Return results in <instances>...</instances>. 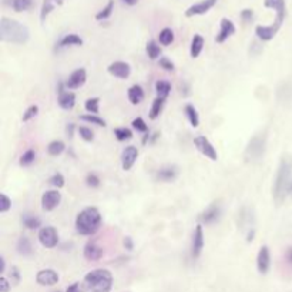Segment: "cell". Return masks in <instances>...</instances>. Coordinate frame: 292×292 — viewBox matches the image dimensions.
<instances>
[{"mask_svg":"<svg viewBox=\"0 0 292 292\" xmlns=\"http://www.w3.org/2000/svg\"><path fill=\"white\" fill-rule=\"evenodd\" d=\"M124 4H127V6H136L137 3H138V0H121Z\"/></svg>","mask_w":292,"mask_h":292,"instance_id":"obj_55","label":"cell"},{"mask_svg":"<svg viewBox=\"0 0 292 292\" xmlns=\"http://www.w3.org/2000/svg\"><path fill=\"white\" fill-rule=\"evenodd\" d=\"M49 183L52 184L53 187H56V190H57V188L64 187V184H66V178H64V175H63L61 173H56V174H53V175L50 177Z\"/></svg>","mask_w":292,"mask_h":292,"instance_id":"obj_41","label":"cell"},{"mask_svg":"<svg viewBox=\"0 0 292 292\" xmlns=\"http://www.w3.org/2000/svg\"><path fill=\"white\" fill-rule=\"evenodd\" d=\"M12 7L15 12L21 13V12H26L29 10L32 6H33V0H12Z\"/></svg>","mask_w":292,"mask_h":292,"instance_id":"obj_36","label":"cell"},{"mask_svg":"<svg viewBox=\"0 0 292 292\" xmlns=\"http://www.w3.org/2000/svg\"><path fill=\"white\" fill-rule=\"evenodd\" d=\"M158 41L163 44V46H170L173 41H174V32L170 29V27H165L160 32L158 35Z\"/></svg>","mask_w":292,"mask_h":292,"instance_id":"obj_38","label":"cell"},{"mask_svg":"<svg viewBox=\"0 0 292 292\" xmlns=\"http://www.w3.org/2000/svg\"><path fill=\"white\" fill-rule=\"evenodd\" d=\"M35 160H36V151L33 148H29L27 151H24L21 154L19 164L21 165V167H29V165H32L35 163Z\"/></svg>","mask_w":292,"mask_h":292,"instance_id":"obj_33","label":"cell"},{"mask_svg":"<svg viewBox=\"0 0 292 292\" xmlns=\"http://www.w3.org/2000/svg\"><path fill=\"white\" fill-rule=\"evenodd\" d=\"M291 175H292V160L285 156L282 157L279 167H278V171H276V177H275L274 188H273V197L274 201L281 205L287 194L290 193V188H291Z\"/></svg>","mask_w":292,"mask_h":292,"instance_id":"obj_1","label":"cell"},{"mask_svg":"<svg viewBox=\"0 0 292 292\" xmlns=\"http://www.w3.org/2000/svg\"><path fill=\"white\" fill-rule=\"evenodd\" d=\"M113 10H114V0H109L107 1V4L96 15V20H98V21H101V20H107V19L111 16V13H113Z\"/></svg>","mask_w":292,"mask_h":292,"instance_id":"obj_35","label":"cell"},{"mask_svg":"<svg viewBox=\"0 0 292 292\" xmlns=\"http://www.w3.org/2000/svg\"><path fill=\"white\" fill-rule=\"evenodd\" d=\"M204 250V231H202V225H197L195 231L193 234V244H191V255L193 258H200L201 253Z\"/></svg>","mask_w":292,"mask_h":292,"instance_id":"obj_19","label":"cell"},{"mask_svg":"<svg viewBox=\"0 0 292 292\" xmlns=\"http://www.w3.org/2000/svg\"><path fill=\"white\" fill-rule=\"evenodd\" d=\"M204 49V37L201 35H194L191 40V46H190V55L193 58H197L201 55Z\"/></svg>","mask_w":292,"mask_h":292,"instance_id":"obj_26","label":"cell"},{"mask_svg":"<svg viewBox=\"0 0 292 292\" xmlns=\"http://www.w3.org/2000/svg\"><path fill=\"white\" fill-rule=\"evenodd\" d=\"M16 250H18V253L20 254V255L23 256L32 255V253H33V247H32L30 239H29L27 237L19 238L18 244H16Z\"/></svg>","mask_w":292,"mask_h":292,"instance_id":"obj_27","label":"cell"},{"mask_svg":"<svg viewBox=\"0 0 292 292\" xmlns=\"http://www.w3.org/2000/svg\"><path fill=\"white\" fill-rule=\"evenodd\" d=\"M113 288V275L109 270L97 268L84 276V292H110Z\"/></svg>","mask_w":292,"mask_h":292,"instance_id":"obj_4","label":"cell"},{"mask_svg":"<svg viewBox=\"0 0 292 292\" xmlns=\"http://www.w3.org/2000/svg\"><path fill=\"white\" fill-rule=\"evenodd\" d=\"M81 44H83V39L78 36V35H74V33L63 36L60 39V41H58V47L60 49L73 47V46H81Z\"/></svg>","mask_w":292,"mask_h":292,"instance_id":"obj_24","label":"cell"},{"mask_svg":"<svg viewBox=\"0 0 292 292\" xmlns=\"http://www.w3.org/2000/svg\"><path fill=\"white\" fill-rule=\"evenodd\" d=\"M64 150H66V144H64L61 140H55V141H52V143L47 146V153H49L50 156H53V157L60 156Z\"/></svg>","mask_w":292,"mask_h":292,"instance_id":"obj_34","label":"cell"},{"mask_svg":"<svg viewBox=\"0 0 292 292\" xmlns=\"http://www.w3.org/2000/svg\"><path fill=\"white\" fill-rule=\"evenodd\" d=\"M10 282L13 285H18L20 282V273H19L18 267H12L10 268Z\"/></svg>","mask_w":292,"mask_h":292,"instance_id":"obj_49","label":"cell"},{"mask_svg":"<svg viewBox=\"0 0 292 292\" xmlns=\"http://www.w3.org/2000/svg\"><path fill=\"white\" fill-rule=\"evenodd\" d=\"M80 120H83V121H86V123H89V124L98 126V127H106V126H107L106 121H104L101 117H98L97 114H83V116L80 117Z\"/></svg>","mask_w":292,"mask_h":292,"instance_id":"obj_37","label":"cell"},{"mask_svg":"<svg viewBox=\"0 0 292 292\" xmlns=\"http://www.w3.org/2000/svg\"><path fill=\"white\" fill-rule=\"evenodd\" d=\"M10 287H12V284L9 282V279L1 275V278H0V291L9 292L10 291Z\"/></svg>","mask_w":292,"mask_h":292,"instance_id":"obj_50","label":"cell"},{"mask_svg":"<svg viewBox=\"0 0 292 292\" xmlns=\"http://www.w3.org/2000/svg\"><path fill=\"white\" fill-rule=\"evenodd\" d=\"M194 146L200 151L202 156H205L207 158H210L211 161H217L218 160V153L215 150V147L210 143V140L204 136H197L194 138Z\"/></svg>","mask_w":292,"mask_h":292,"instance_id":"obj_6","label":"cell"},{"mask_svg":"<svg viewBox=\"0 0 292 292\" xmlns=\"http://www.w3.org/2000/svg\"><path fill=\"white\" fill-rule=\"evenodd\" d=\"M114 136L118 141H128L133 138V131L130 128L118 127L114 130Z\"/></svg>","mask_w":292,"mask_h":292,"instance_id":"obj_39","label":"cell"},{"mask_svg":"<svg viewBox=\"0 0 292 292\" xmlns=\"http://www.w3.org/2000/svg\"><path fill=\"white\" fill-rule=\"evenodd\" d=\"M37 113H39V107H37L36 104H33V106H30L29 109L23 113V118H21V120H23L24 123H27V121H30L32 118L36 117Z\"/></svg>","mask_w":292,"mask_h":292,"instance_id":"obj_43","label":"cell"},{"mask_svg":"<svg viewBox=\"0 0 292 292\" xmlns=\"http://www.w3.org/2000/svg\"><path fill=\"white\" fill-rule=\"evenodd\" d=\"M39 241L46 248H55L58 244V234L55 227H43L39 231Z\"/></svg>","mask_w":292,"mask_h":292,"instance_id":"obj_7","label":"cell"},{"mask_svg":"<svg viewBox=\"0 0 292 292\" xmlns=\"http://www.w3.org/2000/svg\"><path fill=\"white\" fill-rule=\"evenodd\" d=\"M57 103L63 110H72L76 104V94L72 92H67L63 89V84H58V96H57Z\"/></svg>","mask_w":292,"mask_h":292,"instance_id":"obj_18","label":"cell"},{"mask_svg":"<svg viewBox=\"0 0 292 292\" xmlns=\"http://www.w3.org/2000/svg\"><path fill=\"white\" fill-rule=\"evenodd\" d=\"M137 158H138V148L134 146L126 147L123 150V153H121V167H123V170H126V171L131 170L133 165L136 164Z\"/></svg>","mask_w":292,"mask_h":292,"instance_id":"obj_16","label":"cell"},{"mask_svg":"<svg viewBox=\"0 0 292 292\" xmlns=\"http://www.w3.org/2000/svg\"><path fill=\"white\" fill-rule=\"evenodd\" d=\"M178 177V168L175 165H164L157 171V180L163 183H171Z\"/></svg>","mask_w":292,"mask_h":292,"instance_id":"obj_21","label":"cell"},{"mask_svg":"<svg viewBox=\"0 0 292 292\" xmlns=\"http://www.w3.org/2000/svg\"><path fill=\"white\" fill-rule=\"evenodd\" d=\"M164 104H165V98H161V97H157V98L153 101L151 109H150V118H151V120H156V118L161 114Z\"/></svg>","mask_w":292,"mask_h":292,"instance_id":"obj_29","label":"cell"},{"mask_svg":"<svg viewBox=\"0 0 292 292\" xmlns=\"http://www.w3.org/2000/svg\"><path fill=\"white\" fill-rule=\"evenodd\" d=\"M271 267V254H270V248L267 245H262L258 251L256 255V268L258 273L262 275H265L270 271Z\"/></svg>","mask_w":292,"mask_h":292,"instance_id":"obj_11","label":"cell"},{"mask_svg":"<svg viewBox=\"0 0 292 292\" xmlns=\"http://www.w3.org/2000/svg\"><path fill=\"white\" fill-rule=\"evenodd\" d=\"M123 245L126 247V250H128V251H131L133 248H134V244H133V239L130 237H126L124 239H123Z\"/></svg>","mask_w":292,"mask_h":292,"instance_id":"obj_52","label":"cell"},{"mask_svg":"<svg viewBox=\"0 0 292 292\" xmlns=\"http://www.w3.org/2000/svg\"><path fill=\"white\" fill-rule=\"evenodd\" d=\"M0 39L4 43L26 44L30 39L29 29L15 19L1 18L0 21Z\"/></svg>","mask_w":292,"mask_h":292,"instance_id":"obj_2","label":"cell"},{"mask_svg":"<svg viewBox=\"0 0 292 292\" xmlns=\"http://www.w3.org/2000/svg\"><path fill=\"white\" fill-rule=\"evenodd\" d=\"M0 198H1V202H0V213L4 214V213H7V211L12 208V200H10L6 194H1Z\"/></svg>","mask_w":292,"mask_h":292,"instance_id":"obj_46","label":"cell"},{"mask_svg":"<svg viewBox=\"0 0 292 292\" xmlns=\"http://www.w3.org/2000/svg\"><path fill=\"white\" fill-rule=\"evenodd\" d=\"M156 92H157V97L167 98L168 94L171 93V84L165 80H158L156 83Z\"/></svg>","mask_w":292,"mask_h":292,"instance_id":"obj_32","label":"cell"},{"mask_svg":"<svg viewBox=\"0 0 292 292\" xmlns=\"http://www.w3.org/2000/svg\"><path fill=\"white\" fill-rule=\"evenodd\" d=\"M55 292H61V291H55Z\"/></svg>","mask_w":292,"mask_h":292,"instance_id":"obj_59","label":"cell"},{"mask_svg":"<svg viewBox=\"0 0 292 292\" xmlns=\"http://www.w3.org/2000/svg\"><path fill=\"white\" fill-rule=\"evenodd\" d=\"M285 259H287V262L292 265V247H290L288 250H287V253H285Z\"/></svg>","mask_w":292,"mask_h":292,"instance_id":"obj_53","label":"cell"},{"mask_svg":"<svg viewBox=\"0 0 292 292\" xmlns=\"http://www.w3.org/2000/svg\"><path fill=\"white\" fill-rule=\"evenodd\" d=\"M0 264H1V274H4V271H6V261H4V258L3 256H0Z\"/></svg>","mask_w":292,"mask_h":292,"instance_id":"obj_56","label":"cell"},{"mask_svg":"<svg viewBox=\"0 0 292 292\" xmlns=\"http://www.w3.org/2000/svg\"><path fill=\"white\" fill-rule=\"evenodd\" d=\"M107 72L111 76L117 77V78H121V80H126L130 77L131 74V67L130 64L126 61H114L111 63L109 67H107Z\"/></svg>","mask_w":292,"mask_h":292,"instance_id":"obj_17","label":"cell"},{"mask_svg":"<svg viewBox=\"0 0 292 292\" xmlns=\"http://www.w3.org/2000/svg\"><path fill=\"white\" fill-rule=\"evenodd\" d=\"M58 279H60L58 274L52 268L41 270L36 275V282L39 285H43V287H53L58 282Z\"/></svg>","mask_w":292,"mask_h":292,"instance_id":"obj_12","label":"cell"},{"mask_svg":"<svg viewBox=\"0 0 292 292\" xmlns=\"http://www.w3.org/2000/svg\"><path fill=\"white\" fill-rule=\"evenodd\" d=\"M21 222L27 230H37V228L41 227V219L36 215H33V214H24L21 217Z\"/></svg>","mask_w":292,"mask_h":292,"instance_id":"obj_28","label":"cell"},{"mask_svg":"<svg viewBox=\"0 0 292 292\" xmlns=\"http://www.w3.org/2000/svg\"><path fill=\"white\" fill-rule=\"evenodd\" d=\"M66 133H67V136L72 138L73 137V133H74V124L73 123H70L69 126H67V128H66Z\"/></svg>","mask_w":292,"mask_h":292,"instance_id":"obj_54","label":"cell"},{"mask_svg":"<svg viewBox=\"0 0 292 292\" xmlns=\"http://www.w3.org/2000/svg\"><path fill=\"white\" fill-rule=\"evenodd\" d=\"M264 6L267 9H274L276 12V18L275 21L282 24L285 20V15H287V6H285V0H264Z\"/></svg>","mask_w":292,"mask_h":292,"instance_id":"obj_20","label":"cell"},{"mask_svg":"<svg viewBox=\"0 0 292 292\" xmlns=\"http://www.w3.org/2000/svg\"><path fill=\"white\" fill-rule=\"evenodd\" d=\"M218 0H201L198 3L191 4L187 10H185V16L187 18H193V16H200V15H205L207 12H210Z\"/></svg>","mask_w":292,"mask_h":292,"instance_id":"obj_8","label":"cell"},{"mask_svg":"<svg viewBox=\"0 0 292 292\" xmlns=\"http://www.w3.org/2000/svg\"><path fill=\"white\" fill-rule=\"evenodd\" d=\"M84 109L89 114H97L100 111V98L98 97H92L86 101Z\"/></svg>","mask_w":292,"mask_h":292,"instance_id":"obj_40","label":"cell"},{"mask_svg":"<svg viewBox=\"0 0 292 292\" xmlns=\"http://www.w3.org/2000/svg\"><path fill=\"white\" fill-rule=\"evenodd\" d=\"M184 113H185V116H187V118H188V121H190V124H191L193 127L197 128L200 126V116H198L197 109L194 107V104H190V103L185 104Z\"/></svg>","mask_w":292,"mask_h":292,"instance_id":"obj_25","label":"cell"},{"mask_svg":"<svg viewBox=\"0 0 292 292\" xmlns=\"http://www.w3.org/2000/svg\"><path fill=\"white\" fill-rule=\"evenodd\" d=\"M131 124H133V127L136 128L137 131H140V133H147V131H148V126H147L146 121H144L141 117H137V118H134Z\"/></svg>","mask_w":292,"mask_h":292,"instance_id":"obj_45","label":"cell"},{"mask_svg":"<svg viewBox=\"0 0 292 292\" xmlns=\"http://www.w3.org/2000/svg\"><path fill=\"white\" fill-rule=\"evenodd\" d=\"M86 80H87L86 70L84 69H77V70H74L73 73L69 76V78H67V81H66L64 86L69 90H76V89H80L86 83Z\"/></svg>","mask_w":292,"mask_h":292,"instance_id":"obj_15","label":"cell"},{"mask_svg":"<svg viewBox=\"0 0 292 292\" xmlns=\"http://www.w3.org/2000/svg\"><path fill=\"white\" fill-rule=\"evenodd\" d=\"M86 184L89 187H92V188H96V187H98L101 184V180H100V177L96 173H89L87 177H86Z\"/></svg>","mask_w":292,"mask_h":292,"instance_id":"obj_44","label":"cell"},{"mask_svg":"<svg viewBox=\"0 0 292 292\" xmlns=\"http://www.w3.org/2000/svg\"><path fill=\"white\" fill-rule=\"evenodd\" d=\"M78 134L84 141H93L94 140V133L90 127H86V126L78 127Z\"/></svg>","mask_w":292,"mask_h":292,"instance_id":"obj_42","label":"cell"},{"mask_svg":"<svg viewBox=\"0 0 292 292\" xmlns=\"http://www.w3.org/2000/svg\"><path fill=\"white\" fill-rule=\"evenodd\" d=\"M158 64H160L161 69H164L167 72H174V70H175L174 63H173L170 58H167V57H161V58L158 60Z\"/></svg>","mask_w":292,"mask_h":292,"instance_id":"obj_47","label":"cell"},{"mask_svg":"<svg viewBox=\"0 0 292 292\" xmlns=\"http://www.w3.org/2000/svg\"><path fill=\"white\" fill-rule=\"evenodd\" d=\"M265 146H267V137L265 134H256L254 136L248 146L245 148V160L250 161V163H255V161H259L264 154H265Z\"/></svg>","mask_w":292,"mask_h":292,"instance_id":"obj_5","label":"cell"},{"mask_svg":"<svg viewBox=\"0 0 292 292\" xmlns=\"http://www.w3.org/2000/svg\"><path fill=\"white\" fill-rule=\"evenodd\" d=\"M56 0H43V4H41V10H40V20L41 23L46 21L47 16L55 10L56 7Z\"/></svg>","mask_w":292,"mask_h":292,"instance_id":"obj_30","label":"cell"},{"mask_svg":"<svg viewBox=\"0 0 292 292\" xmlns=\"http://www.w3.org/2000/svg\"><path fill=\"white\" fill-rule=\"evenodd\" d=\"M235 33V24L230 20V19L224 18L221 20V24H219V32L217 37H215V41L218 44H222L224 41H227L230 37Z\"/></svg>","mask_w":292,"mask_h":292,"instance_id":"obj_14","label":"cell"},{"mask_svg":"<svg viewBox=\"0 0 292 292\" xmlns=\"http://www.w3.org/2000/svg\"><path fill=\"white\" fill-rule=\"evenodd\" d=\"M281 26H282V24H279V23H276V21H274V23L270 24V26H256V37H258L259 40H262V41H270V40H273V39L276 36V33L279 32Z\"/></svg>","mask_w":292,"mask_h":292,"instance_id":"obj_13","label":"cell"},{"mask_svg":"<svg viewBox=\"0 0 292 292\" xmlns=\"http://www.w3.org/2000/svg\"><path fill=\"white\" fill-rule=\"evenodd\" d=\"M127 97H128V100H130V103H131L133 106H137V104H140V103L144 100V90H143V87H141V86H138V84H134V86H131V87L128 89Z\"/></svg>","mask_w":292,"mask_h":292,"instance_id":"obj_23","label":"cell"},{"mask_svg":"<svg viewBox=\"0 0 292 292\" xmlns=\"http://www.w3.org/2000/svg\"><path fill=\"white\" fill-rule=\"evenodd\" d=\"M66 292H84V290H83V285L80 282H74L70 287H67Z\"/></svg>","mask_w":292,"mask_h":292,"instance_id":"obj_51","label":"cell"},{"mask_svg":"<svg viewBox=\"0 0 292 292\" xmlns=\"http://www.w3.org/2000/svg\"><path fill=\"white\" fill-rule=\"evenodd\" d=\"M290 193H291V194H292V183H291V188H290Z\"/></svg>","mask_w":292,"mask_h":292,"instance_id":"obj_58","label":"cell"},{"mask_svg":"<svg viewBox=\"0 0 292 292\" xmlns=\"http://www.w3.org/2000/svg\"><path fill=\"white\" fill-rule=\"evenodd\" d=\"M61 202V193L58 190H49L41 195V208L44 211H53Z\"/></svg>","mask_w":292,"mask_h":292,"instance_id":"obj_10","label":"cell"},{"mask_svg":"<svg viewBox=\"0 0 292 292\" xmlns=\"http://www.w3.org/2000/svg\"><path fill=\"white\" fill-rule=\"evenodd\" d=\"M239 16H241L244 23H251L253 19H254V10H251V9H244V10L241 12Z\"/></svg>","mask_w":292,"mask_h":292,"instance_id":"obj_48","label":"cell"},{"mask_svg":"<svg viewBox=\"0 0 292 292\" xmlns=\"http://www.w3.org/2000/svg\"><path fill=\"white\" fill-rule=\"evenodd\" d=\"M74 224L78 234L92 237L101 227V214L96 207H86L77 214Z\"/></svg>","mask_w":292,"mask_h":292,"instance_id":"obj_3","label":"cell"},{"mask_svg":"<svg viewBox=\"0 0 292 292\" xmlns=\"http://www.w3.org/2000/svg\"><path fill=\"white\" fill-rule=\"evenodd\" d=\"M101 256H103V248L96 241H89L84 245V258L87 261H98Z\"/></svg>","mask_w":292,"mask_h":292,"instance_id":"obj_22","label":"cell"},{"mask_svg":"<svg viewBox=\"0 0 292 292\" xmlns=\"http://www.w3.org/2000/svg\"><path fill=\"white\" fill-rule=\"evenodd\" d=\"M221 217V205H219V202H213V204H210L202 213L200 214V219L202 224H207V225H210V224H214V222H217Z\"/></svg>","mask_w":292,"mask_h":292,"instance_id":"obj_9","label":"cell"},{"mask_svg":"<svg viewBox=\"0 0 292 292\" xmlns=\"http://www.w3.org/2000/svg\"><path fill=\"white\" fill-rule=\"evenodd\" d=\"M63 1H64V0H56V3H57V4H63Z\"/></svg>","mask_w":292,"mask_h":292,"instance_id":"obj_57","label":"cell"},{"mask_svg":"<svg viewBox=\"0 0 292 292\" xmlns=\"http://www.w3.org/2000/svg\"><path fill=\"white\" fill-rule=\"evenodd\" d=\"M146 52L150 60H157V58L161 56V49H160V46H158L154 40H150V41L147 43Z\"/></svg>","mask_w":292,"mask_h":292,"instance_id":"obj_31","label":"cell"}]
</instances>
